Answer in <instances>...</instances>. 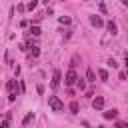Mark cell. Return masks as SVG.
<instances>
[{"label": "cell", "mask_w": 128, "mask_h": 128, "mask_svg": "<svg viewBox=\"0 0 128 128\" xmlns=\"http://www.w3.org/2000/svg\"><path fill=\"white\" fill-rule=\"evenodd\" d=\"M48 106H50L54 112H60V110H64V102H62L58 96H48Z\"/></svg>", "instance_id": "6da1fadb"}, {"label": "cell", "mask_w": 128, "mask_h": 128, "mask_svg": "<svg viewBox=\"0 0 128 128\" xmlns=\"http://www.w3.org/2000/svg\"><path fill=\"white\" fill-rule=\"evenodd\" d=\"M76 80H78V76H76V72H74V68H72V70L66 74V80H64V82H66V86H72V84H76Z\"/></svg>", "instance_id": "7a4b0ae2"}, {"label": "cell", "mask_w": 128, "mask_h": 128, "mask_svg": "<svg viewBox=\"0 0 128 128\" xmlns=\"http://www.w3.org/2000/svg\"><path fill=\"white\" fill-rule=\"evenodd\" d=\"M92 106H94V110H102V108H104V98H102V96H96V98L92 100Z\"/></svg>", "instance_id": "3957f363"}, {"label": "cell", "mask_w": 128, "mask_h": 128, "mask_svg": "<svg viewBox=\"0 0 128 128\" xmlns=\"http://www.w3.org/2000/svg\"><path fill=\"white\" fill-rule=\"evenodd\" d=\"M60 86V70H54L52 72V88H58Z\"/></svg>", "instance_id": "277c9868"}, {"label": "cell", "mask_w": 128, "mask_h": 128, "mask_svg": "<svg viewBox=\"0 0 128 128\" xmlns=\"http://www.w3.org/2000/svg\"><path fill=\"white\" fill-rule=\"evenodd\" d=\"M90 24L96 26V28H100V26H104V20L100 16H90Z\"/></svg>", "instance_id": "5b68a950"}, {"label": "cell", "mask_w": 128, "mask_h": 128, "mask_svg": "<svg viewBox=\"0 0 128 128\" xmlns=\"http://www.w3.org/2000/svg\"><path fill=\"white\" fill-rule=\"evenodd\" d=\"M116 116H118V110H116V108H112V110H106V112H104V118H106V120H112V118H116Z\"/></svg>", "instance_id": "8992f818"}, {"label": "cell", "mask_w": 128, "mask_h": 128, "mask_svg": "<svg viewBox=\"0 0 128 128\" xmlns=\"http://www.w3.org/2000/svg\"><path fill=\"white\" fill-rule=\"evenodd\" d=\"M6 88H8L10 92H20V90H22V88H18V86H16V82H14V80H8Z\"/></svg>", "instance_id": "52a82bcc"}, {"label": "cell", "mask_w": 128, "mask_h": 128, "mask_svg": "<svg viewBox=\"0 0 128 128\" xmlns=\"http://www.w3.org/2000/svg\"><path fill=\"white\" fill-rule=\"evenodd\" d=\"M106 28H108V32H110V34H112V36H114V34H116V32H118V28H116V24H114V22H112V20H110V22H106Z\"/></svg>", "instance_id": "ba28073f"}, {"label": "cell", "mask_w": 128, "mask_h": 128, "mask_svg": "<svg viewBox=\"0 0 128 128\" xmlns=\"http://www.w3.org/2000/svg\"><path fill=\"white\" fill-rule=\"evenodd\" d=\"M32 120H34V112H28V114H26V116H24V120H22V124H24V126H26V124H30V122H32Z\"/></svg>", "instance_id": "9c48e42d"}, {"label": "cell", "mask_w": 128, "mask_h": 128, "mask_svg": "<svg viewBox=\"0 0 128 128\" xmlns=\"http://www.w3.org/2000/svg\"><path fill=\"white\" fill-rule=\"evenodd\" d=\"M98 76H100V80H108V72H106L104 68H100V70H98Z\"/></svg>", "instance_id": "30bf717a"}, {"label": "cell", "mask_w": 128, "mask_h": 128, "mask_svg": "<svg viewBox=\"0 0 128 128\" xmlns=\"http://www.w3.org/2000/svg\"><path fill=\"white\" fill-rule=\"evenodd\" d=\"M86 78H88L90 82H94V80H96V76H94V70H88V72H86Z\"/></svg>", "instance_id": "8fae6325"}, {"label": "cell", "mask_w": 128, "mask_h": 128, "mask_svg": "<svg viewBox=\"0 0 128 128\" xmlns=\"http://www.w3.org/2000/svg\"><path fill=\"white\" fill-rule=\"evenodd\" d=\"M70 110L72 114H78V102H70Z\"/></svg>", "instance_id": "7c38bea8"}, {"label": "cell", "mask_w": 128, "mask_h": 128, "mask_svg": "<svg viewBox=\"0 0 128 128\" xmlns=\"http://www.w3.org/2000/svg\"><path fill=\"white\" fill-rule=\"evenodd\" d=\"M36 4H38V2H36V0H30V2H28V6H26V8H28V10H34V8H36Z\"/></svg>", "instance_id": "4fadbf2b"}, {"label": "cell", "mask_w": 128, "mask_h": 128, "mask_svg": "<svg viewBox=\"0 0 128 128\" xmlns=\"http://www.w3.org/2000/svg\"><path fill=\"white\" fill-rule=\"evenodd\" d=\"M30 34L38 36V34H40V28H38V26H32V28H30Z\"/></svg>", "instance_id": "5bb4252c"}, {"label": "cell", "mask_w": 128, "mask_h": 128, "mask_svg": "<svg viewBox=\"0 0 128 128\" xmlns=\"http://www.w3.org/2000/svg\"><path fill=\"white\" fill-rule=\"evenodd\" d=\"M76 86H78L80 90H84V88H86V84H84V80H80V78L76 80Z\"/></svg>", "instance_id": "9a60e30c"}, {"label": "cell", "mask_w": 128, "mask_h": 128, "mask_svg": "<svg viewBox=\"0 0 128 128\" xmlns=\"http://www.w3.org/2000/svg\"><path fill=\"white\" fill-rule=\"evenodd\" d=\"M30 52H32V56H38V54H40V50H38V46H32V48H30Z\"/></svg>", "instance_id": "2e32d148"}, {"label": "cell", "mask_w": 128, "mask_h": 128, "mask_svg": "<svg viewBox=\"0 0 128 128\" xmlns=\"http://www.w3.org/2000/svg\"><path fill=\"white\" fill-rule=\"evenodd\" d=\"M16 96H18V92H10V94H8V100H10V102H14V100H16Z\"/></svg>", "instance_id": "e0dca14e"}, {"label": "cell", "mask_w": 128, "mask_h": 128, "mask_svg": "<svg viewBox=\"0 0 128 128\" xmlns=\"http://www.w3.org/2000/svg\"><path fill=\"white\" fill-rule=\"evenodd\" d=\"M60 22H62V24H70V18H68V16H62Z\"/></svg>", "instance_id": "ac0fdd59"}, {"label": "cell", "mask_w": 128, "mask_h": 128, "mask_svg": "<svg viewBox=\"0 0 128 128\" xmlns=\"http://www.w3.org/2000/svg\"><path fill=\"white\" fill-rule=\"evenodd\" d=\"M8 124H10V120H8V118H6V120H2V122H0V126H2V128H6V126H8Z\"/></svg>", "instance_id": "d6986e66"}, {"label": "cell", "mask_w": 128, "mask_h": 128, "mask_svg": "<svg viewBox=\"0 0 128 128\" xmlns=\"http://www.w3.org/2000/svg\"><path fill=\"white\" fill-rule=\"evenodd\" d=\"M108 64H110V66H112V68H116V66H118V64H116V60H112V58H110V60H108Z\"/></svg>", "instance_id": "ffe728a7"}, {"label": "cell", "mask_w": 128, "mask_h": 128, "mask_svg": "<svg viewBox=\"0 0 128 128\" xmlns=\"http://www.w3.org/2000/svg\"><path fill=\"white\" fill-rule=\"evenodd\" d=\"M116 126H120V128H126V122H122V120H118V122H116Z\"/></svg>", "instance_id": "44dd1931"}, {"label": "cell", "mask_w": 128, "mask_h": 128, "mask_svg": "<svg viewBox=\"0 0 128 128\" xmlns=\"http://www.w3.org/2000/svg\"><path fill=\"white\" fill-rule=\"evenodd\" d=\"M120 2H122V4H124V6H128V0H120Z\"/></svg>", "instance_id": "7402d4cb"}]
</instances>
